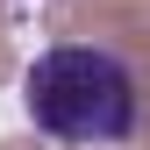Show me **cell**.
<instances>
[{"label":"cell","mask_w":150,"mask_h":150,"mask_svg":"<svg viewBox=\"0 0 150 150\" xmlns=\"http://www.w3.org/2000/svg\"><path fill=\"white\" fill-rule=\"evenodd\" d=\"M22 115L36 122V136H50L64 150H115L136 136L143 93H136V71L115 50L57 43L22 71Z\"/></svg>","instance_id":"1"}]
</instances>
